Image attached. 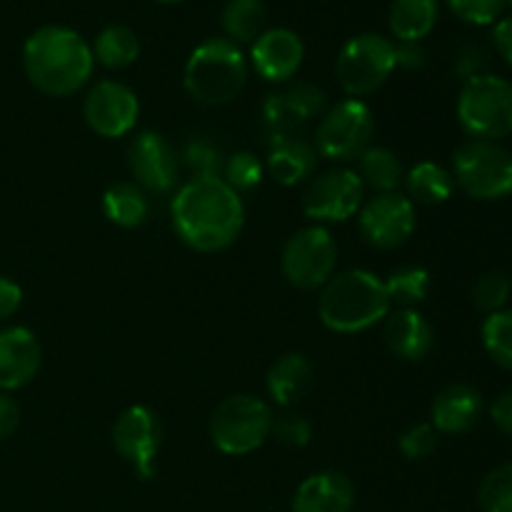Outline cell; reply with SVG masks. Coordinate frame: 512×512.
Returning <instances> with one entry per match:
<instances>
[{
	"mask_svg": "<svg viewBox=\"0 0 512 512\" xmlns=\"http://www.w3.org/2000/svg\"><path fill=\"white\" fill-rule=\"evenodd\" d=\"M415 205L403 193H380L363 203L358 213L360 235L378 250H395L415 233Z\"/></svg>",
	"mask_w": 512,
	"mask_h": 512,
	"instance_id": "4fadbf2b",
	"label": "cell"
},
{
	"mask_svg": "<svg viewBox=\"0 0 512 512\" xmlns=\"http://www.w3.org/2000/svg\"><path fill=\"white\" fill-rule=\"evenodd\" d=\"M505 5H510V8H512V0H505Z\"/></svg>",
	"mask_w": 512,
	"mask_h": 512,
	"instance_id": "bcb514c9",
	"label": "cell"
},
{
	"mask_svg": "<svg viewBox=\"0 0 512 512\" xmlns=\"http://www.w3.org/2000/svg\"><path fill=\"white\" fill-rule=\"evenodd\" d=\"M180 158H183L185 168L193 173V178H220L228 155H223V150H220L215 140L200 135V138L188 140Z\"/></svg>",
	"mask_w": 512,
	"mask_h": 512,
	"instance_id": "d6a6232c",
	"label": "cell"
},
{
	"mask_svg": "<svg viewBox=\"0 0 512 512\" xmlns=\"http://www.w3.org/2000/svg\"><path fill=\"white\" fill-rule=\"evenodd\" d=\"M440 18L438 0H393L388 28L398 43H423Z\"/></svg>",
	"mask_w": 512,
	"mask_h": 512,
	"instance_id": "603a6c76",
	"label": "cell"
},
{
	"mask_svg": "<svg viewBox=\"0 0 512 512\" xmlns=\"http://www.w3.org/2000/svg\"><path fill=\"white\" fill-rule=\"evenodd\" d=\"M390 308L393 303L383 280L363 268L333 275L318 300V315L325 328L345 335L373 328L388 318Z\"/></svg>",
	"mask_w": 512,
	"mask_h": 512,
	"instance_id": "3957f363",
	"label": "cell"
},
{
	"mask_svg": "<svg viewBox=\"0 0 512 512\" xmlns=\"http://www.w3.org/2000/svg\"><path fill=\"white\" fill-rule=\"evenodd\" d=\"M383 338L390 353L408 363H418L433 350L435 333L433 325L415 308H400L388 313L383 325Z\"/></svg>",
	"mask_w": 512,
	"mask_h": 512,
	"instance_id": "ffe728a7",
	"label": "cell"
},
{
	"mask_svg": "<svg viewBox=\"0 0 512 512\" xmlns=\"http://www.w3.org/2000/svg\"><path fill=\"white\" fill-rule=\"evenodd\" d=\"M128 168L135 185L150 193H168L180 175V158L173 143L155 130L135 135L128 148Z\"/></svg>",
	"mask_w": 512,
	"mask_h": 512,
	"instance_id": "9a60e30c",
	"label": "cell"
},
{
	"mask_svg": "<svg viewBox=\"0 0 512 512\" xmlns=\"http://www.w3.org/2000/svg\"><path fill=\"white\" fill-rule=\"evenodd\" d=\"M478 500L483 512H512V463L498 465L485 475Z\"/></svg>",
	"mask_w": 512,
	"mask_h": 512,
	"instance_id": "e575fe53",
	"label": "cell"
},
{
	"mask_svg": "<svg viewBox=\"0 0 512 512\" xmlns=\"http://www.w3.org/2000/svg\"><path fill=\"white\" fill-rule=\"evenodd\" d=\"M355 485L338 470H323L300 483L293 498V512H353Z\"/></svg>",
	"mask_w": 512,
	"mask_h": 512,
	"instance_id": "d6986e66",
	"label": "cell"
},
{
	"mask_svg": "<svg viewBox=\"0 0 512 512\" xmlns=\"http://www.w3.org/2000/svg\"><path fill=\"white\" fill-rule=\"evenodd\" d=\"M428 63L423 43H395V65L403 70H423Z\"/></svg>",
	"mask_w": 512,
	"mask_h": 512,
	"instance_id": "ab89813d",
	"label": "cell"
},
{
	"mask_svg": "<svg viewBox=\"0 0 512 512\" xmlns=\"http://www.w3.org/2000/svg\"><path fill=\"white\" fill-rule=\"evenodd\" d=\"M23 68L40 93L65 98L83 90L93 78V48L73 28L43 25L25 40Z\"/></svg>",
	"mask_w": 512,
	"mask_h": 512,
	"instance_id": "7a4b0ae2",
	"label": "cell"
},
{
	"mask_svg": "<svg viewBox=\"0 0 512 512\" xmlns=\"http://www.w3.org/2000/svg\"><path fill=\"white\" fill-rule=\"evenodd\" d=\"M375 115L360 98H345L328 108L315 130V150L333 163L358 160L373 145Z\"/></svg>",
	"mask_w": 512,
	"mask_h": 512,
	"instance_id": "9c48e42d",
	"label": "cell"
},
{
	"mask_svg": "<svg viewBox=\"0 0 512 512\" xmlns=\"http://www.w3.org/2000/svg\"><path fill=\"white\" fill-rule=\"evenodd\" d=\"M18 423H20L18 403H15L8 393L0 390V440L10 438V435L18 430Z\"/></svg>",
	"mask_w": 512,
	"mask_h": 512,
	"instance_id": "7bdbcfd3",
	"label": "cell"
},
{
	"mask_svg": "<svg viewBox=\"0 0 512 512\" xmlns=\"http://www.w3.org/2000/svg\"><path fill=\"white\" fill-rule=\"evenodd\" d=\"M140 100L120 80H98L83 100V118L100 138H123L135 128Z\"/></svg>",
	"mask_w": 512,
	"mask_h": 512,
	"instance_id": "5bb4252c",
	"label": "cell"
},
{
	"mask_svg": "<svg viewBox=\"0 0 512 512\" xmlns=\"http://www.w3.org/2000/svg\"><path fill=\"white\" fill-rule=\"evenodd\" d=\"M400 453L408 460H425L438 448V430L430 423H415L408 430H403L398 440Z\"/></svg>",
	"mask_w": 512,
	"mask_h": 512,
	"instance_id": "8d00e7d4",
	"label": "cell"
},
{
	"mask_svg": "<svg viewBox=\"0 0 512 512\" xmlns=\"http://www.w3.org/2000/svg\"><path fill=\"white\" fill-rule=\"evenodd\" d=\"M458 123L473 140L500 143L512 135V83L483 73L465 80L458 95Z\"/></svg>",
	"mask_w": 512,
	"mask_h": 512,
	"instance_id": "5b68a950",
	"label": "cell"
},
{
	"mask_svg": "<svg viewBox=\"0 0 512 512\" xmlns=\"http://www.w3.org/2000/svg\"><path fill=\"white\" fill-rule=\"evenodd\" d=\"M395 43L380 33H360L343 45L335 60L338 83L350 98L373 95L393 75Z\"/></svg>",
	"mask_w": 512,
	"mask_h": 512,
	"instance_id": "ba28073f",
	"label": "cell"
},
{
	"mask_svg": "<svg viewBox=\"0 0 512 512\" xmlns=\"http://www.w3.org/2000/svg\"><path fill=\"white\" fill-rule=\"evenodd\" d=\"M450 13L470 25H495L503 18L505 0H445Z\"/></svg>",
	"mask_w": 512,
	"mask_h": 512,
	"instance_id": "d590c367",
	"label": "cell"
},
{
	"mask_svg": "<svg viewBox=\"0 0 512 512\" xmlns=\"http://www.w3.org/2000/svg\"><path fill=\"white\" fill-rule=\"evenodd\" d=\"M483 345L498 368L512 373V308L485 315Z\"/></svg>",
	"mask_w": 512,
	"mask_h": 512,
	"instance_id": "4dcf8cb0",
	"label": "cell"
},
{
	"mask_svg": "<svg viewBox=\"0 0 512 512\" xmlns=\"http://www.w3.org/2000/svg\"><path fill=\"white\" fill-rule=\"evenodd\" d=\"M485 65H488V55L480 50V45H463V48L458 50V55H455V73L463 80L483 75Z\"/></svg>",
	"mask_w": 512,
	"mask_h": 512,
	"instance_id": "f35d334b",
	"label": "cell"
},
{
	"mask_svg": "<svg viewBox=\"0 0 512 512\" xmlns=\"http://www.w3.org/2000/svg\"><path fill=\"white\" fill-rule=\"evenodd\" d=\"M365 188L375 190V193H398V188L405 180L403 163L398 155L383 145H370L363 155L358 158V170Z\"/></svg>",
	"mask_w": 512,
	"mask_h": 512,
	"instance_id": "484cf974",
	"label": "cell"
},
{
	"mask_svg": "<svg viewBox=\"0 0 512 512\" xmlns=\"http://www.w3.org/2000/svg\"><path fill=\"white\" fill-rule=\"evenodd\" d=\"M315 168H318V150L303 138L273 145L268 160H265V170L270 173V178L283 188L305 183L315 173Z\"/></svg>",
	"mask_w": 512,
	"mask_h": 512,
	"instance_id": "7402d4cb",
	"label": "cell"
},
{
	"mask_svg": "<svg viewBox=\"0 0 512 512\" xmlns=\"http://www.w3.org/2000/svg\"><path fill=\"white\" fill-rule=\"evenodd\" d=\"M510 295L512 283L508 273H503V270H488V273H483L473 283V290H470L473 305L485 315H493L498 310L508 308Z\"/></svg>",
	"mask_w": 512,
	"mask_h": 512,
	"instance_id": "1f68e13d",
	"label": "cell"
},
{
	"mask_svg": "<svg viewBox=\"0 0 512 512\" xmlns=\"http://www.w3.org/2000/svg\"><path fill=\"white\" fill-rule=\"evenodd\" d=\"M303 60V40L290 28H265L250 43V65L268 83H290Z\"/></svg>",
	"mask_w": 512,
	"mask_h": 512,
	"instance_id": "2e32d148",
	"label": "cell"
},
{
	"mask_svg": "<svg viewBox=\"0 0 512 512\" xmlns=\"http://www.w3.org/2000/svg\"><path fill=\"white\" fill-rule=\"evenodd\" d=\"M265 165L255 158L248 150H240V153H233L225 158L223 175L220 178L235 190V193H250V190L258 188L263 183Z\"/></svg>",
	"mask_w": 512,
	"mask_h": 512,
	"instance_id": "836d02e7",
	"label": "cell"
},
{
	"mask_svg": "<svg viewBox=\"0 0 512 512\" xmlns=\"http://www.w3.org/2000/svg\"><path fill=\"white\" fill-rule=\"evenodd\" d=\"M483 410L485 403L478 388L468 383H453L435 395L430 405V425L438 433L463 435L478 425Z\"/></svg>",
	"mask_w": 512,
	"mask_h": 512,
	"instance_id": "ac0fdd59",
	"label": "cell"
},
{
	"mask_svg": "<svg viewBox=\"0 0 512 512\" xmlns=\"http://www.w3.org/2000/svg\"><path fill=\"white\" fill-rule=\"evenodd\" d=\"M405 195L413 205H443L453 198L455 180L448 168L435 160H420L405 173Z\"/></svg>",
	"mask_w": 512,
	"mask_h": 512,
	"instance_id": "cb8c5ba5",
	"label": "cell"
},
{
	"mask_svg": "<svg viewBox=\"0 0 512 512\" xmlns=\"http://www.w3.org/2000/svg\"><path fill=\"white\" fill-rule=\"evenodd\" d=\"M455 188L463 190L468 198L503 200L512 195V153L505 145L493 140L468 138L453 153Z\"/></svg>",
	"mask_w": 512,
	"mask_h": 512,
	"instance_id": "8992f818",
	"label": "cell"
},
{
	"mask_svg": "<svg viewBox=\"0 0 512 512\" xmlns=\"http://www.w3.org/2000/svg\"><path fill=\"white\" fill-rule=\"evenodd\" d=\"M313 365L303 353H288L283 358L275 360L265 378V388H268L270 400L280 408H290V405L300 403L305 395L313 388Z\"/></svg>",
	"mask_w": 512,
	"mask_h": 512,
	"instance_id": "44dd1931",
	"label": "cell"
},
{
	"mask_svg": "<svg viewBox=\"0 0 512 512\" xmlns=\"http://www.w3.org/2000/svg\"><path fill=\"white\" fill-rule=\"evenodd\" d=\"M103 215L118 228H140L150 218V200L135 183H115L103 193Z\"/></svg>",
	"mask_w": 512,
	"mask_h": 512,
	"instance_id": "d4e9b609",
	"label": "cell"
},
{
	"mask_svg": "<svg viewBox=\"0 0 512 512\" xmlns=\"http://www.w3.org/2000/svg\"><path fill=\"white\" fill-rule=\"evenodd\" d=\"M268 8L263 0H228L220 13V25L225 30V38L235 45L253 43L265 30Z\"/></svg>",
	"mask_w": 512,
	"mask_h": 512,
	"instance_id": "f1b7e54d",
	"label": "cell"
},
{
	"mask_svg": "<svg viewBox=\"0 0 512 512\" xmlns=\"http://www.w3.org/2000/svg\"><path fill=\"white\" fill-rule=\"evenodd\" d=\"M308 125V118L295 108L293 100L288 98L285 90H275L265 98L263 103V135L270 143V148L285 140L300 138L303 128Z\"/></svg>",
	"mask_w": 512,
	"mask_h": 512,
	"instance_id": "4316f807",
	"label": "cell"
},
{
	"mask_svg": "<svg viewBox=\"0 0 512 512\" xmlns=\"http://www.w3.org/2000/svg\"><path fill=\"white\" fill-rule=\"evenodd\" d=\"M248 70L250 63L240 45L228 38H205L185 63L183 85L195 103L220 108L243 93Z\"/></svg>",
	"mask_w": 512,
	"mask_h": 512,
	"instance_id": "277c9868",
	"label": "cell"
},
{
	"mask_svg": "<svg viewBox=\"0 0 512 512\" xmlns=\"http://www.w3.org/2000/svg\"><path fill=\"white\" fill-rule=\"evenodd\" d=\"M43 348L33 330L15 325L0 330V390H20L38 375Z\"/></svg>",
	"mask_w": 512,
	"mask_h": 512,
	"instance_id": "e0dca14e",
	"label": "cell"
},
{
	"mask_svg": "<svg viewBox=\"0 0 512 512\" xmlns=\"http://www.w3.org/2000/svg\"><path fill=\"white\" fill-rule=\"evenodd\" d=\"M490 420L503 435L512 438V390H505L490 405Z\"/></svg>",
	"mask_w": 512,
	"mask_h": 512,
	"instance_id": "60d3db41",
	"label": "cell"
},
{
	"mask_svg": "<svg viewBox=\"0 0 512 512\" xmlns=\"http://www.w3.org/2000/svg\"><path fill=\"white\" fill-rule=\"evenodd\" d=\"M113 445L135 473L150 480L158 468V453L163 445V425L158 413L148 405H130L113 425Z\"/></svg>",
	"mask_w": 512,
	"mask_h": 512,
	"instance_id": "7c38bea8",
	"label": "cell"
},
{
	"mask_svg": "<svg viewBox=\"0 0 512 512\" xmlns=\"http://www.w3.org/2000/svg\"><path fill=\"white\" fill-rule=\"evenodd\" d=\"M493 43H495V50L500 53V58H503L512 68V13L503 15V18L495 23Z\"/></svg>",
	"mask_w": 512,
	"mask_h": 512,
	"instance_id": "ee69618b",
	"label": "cell"
},
{
	"mask_svg": "<svg viewBox=\"0 0 512 512\" xmlns=\"http://www.w3.org/2000/svg\"><path fill=\"white\" fill-rule=\"evenodd\" d=\"M285 280L300 290H318L338 268V243L325 225H308L290 235L280 255Z\"/></svg>",
	"mask_w": 512,
	"mask_h": 512,
	"instance_id": "30bf717a",
	"label": "cell"
},
{
	"mask_svg": "<svg viewBox=\"0 0 512 512\" xmlns=\"http://www.w3.org/2000/svg\"><path fill=\"white\" fill-rule=\"evenodd\" d=\"M170 215L180 240L198 253L230 248L245 225L243 198L223 178H190L175 193Z\"/></svg>",
	"mask_w": 512,
	"mask_h": 512,
	"instance_id": "6da1fadb",
	"label": "cell"
},
{
	"mask_svg": "<svg viewBox=\"0 0 512 512\" xmlns=\"http://www.w3.org/2000/svg\"><path fill=\"white\" fill-rule=\"evenodd\" d=\"M20 305H23V290H20V285L0 275V320L18 313Z\"/></svg>",
	"mask_w": 512,
	"mask_h": 512,
	"instance_id": "b9f144b4",
	"label": "cell"
},
{
	"mask_svg": "<svg viewBox=\"0 0 512 512\" xmlns=\"http://www.w3.org/2000/svg\"><path fill=\"white\" fill-rule=\"evenodd\" d=\"M365 203V185L353 168L328 170L310 180L303 193V213L315 225L345 223L360 213Z\"/></svg>",
	"mask_w": 512,
	"mask_h": 512,
	"instance_id": "8fae6325",
	"label": "cell"
},
{
	"mask_svg": "<svg viewBox=\"0 0 512 512\" xmlns=\"http://www.w3.org/2000/svg\"><path fill=\"white\" fill-rule=\"evenodd\" d=\"M90 48L95 63L108 70H125L140 58V38L128 25H105Z\"/></svg>",
	"mask_w": 512,
	"mask_h": 512,
	"instance_id": "83f0119b",
	"label": "cell"
},
{
	"mask_svg": "<svg viewBox=\"0 0 512 512\" xmlns=\"http://www.w3.org/2000/svg\"><path fill=\"white\" fill-rule=\"evenodd\" d=\"M158 3H183V0H158Z\"/></svg>",
	"mask_w": 512,
	"mask_h": 512,
	"instance_id": "f6af8a7d",
	"label": "cell"
},
{
	"mask_svg": "<svg viewBox=\"0 0 512 512\" xmlns=\"http://www.w3.org/2000/svg\"><path fill=\"white\" fill-rule=\"evenodd\" d=\"M383 283L390 295V303L400 305V308H415L428 298L430 273L420 265H400Z\"/></svg>",
	"mask_w": 512,
	"mask_h": 512,
	"instance_id": "f546056e",
	"label": "cell"
},
{
	"mask_svg": "<svg viewBox=\"0 0 512 512\" xmlns=\"http://www.w3.org/2000/svg\"><path fill=\"white\" fill-rule=\"evenodd\" d=\"M273 410L255 395H230L210 418V438L225 455H250L273 433Z\"/></svg>",
	"mask_w": 512,
	"mask_h": 512,
	"instance_id": "52a82bcc",
	"label": "cell"
},
{
	"mask_svg": "<svg viewBox=\"0 0 512 512\" xmlns=\"http://www.w3.org/2000/svg\"><path fill=\"white\" fill-rule=\"evenodd\" d=\"M275 438L290 448H305L313 440V425L303 415H283V418L273 420V433Z\"/></svg>",
	"mask_w": 512,
	"mask_h": 512,
	"instance_id": "74e56055",
	"label": "cell"
}]
</instances>
